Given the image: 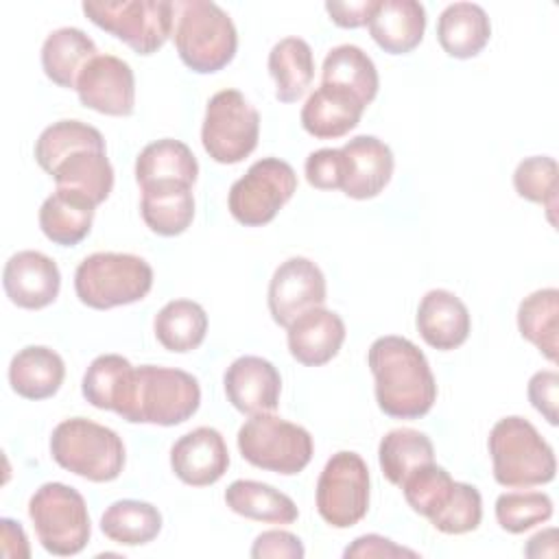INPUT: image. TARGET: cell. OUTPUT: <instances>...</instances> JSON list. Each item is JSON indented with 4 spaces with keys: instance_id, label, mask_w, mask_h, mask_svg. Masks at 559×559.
Here are the masks:
<instances>
[{
    "instance_id": "obj_11",
    "label": "cell",
    "mask_w": 559,
    "mask_h": 559,
    "mask_svg": "<svg viewBox=\"0 0 559 559\" xmlns=\"http://www.w3.org/2000/svg\"><path fill=\"white\" fill-rule=\"evenodd\" d=\"M295 190L297 175L293 166L280 157H262L231 183L227 207L238 223L260 227L275 218Z\"/></svg>"
},
{
    "instance_id": "obj_47",
    "label": "cell",
    "mask_w": 559,
    "mask_h": 559,
    "mask_svg": "<svg viewBox=\"0 0 559 559\" xmlns=\"http://www.w3.org/2000/svg\"><path fill=\"white\" fill-rule=\"evenodd\" d=\"M378 4H380V0H356V2L332 0V2H325V11L336 26L358 28V26L369 24Z\"/></svg>"
},
{
    "instance_id": "obj_6",
    "label": "cell",
    "mask_w": 559,
    "mask_h": 559,
    "mask_svg": "<svg viewBox=\"0 0 559 559\" xmlns=\"http://www.w3.org/2000/svg\"><path fill=\"white\" fill-rule=\"evenodd\" d=\"M201 404L199 380L173 367H135L133 400L122 419L131 424L177 426L190 419Z\"/></svg>"
},
{
    "instance_id": "obj_19",
    "label": "cell",
    "mask_w": 559,
    "mask_h": 559,
    "mask_svg": "<svg viewBox=\"0 0 559 559\" xmlns=\"http://www.w3.org/2000/svg\"><path fill=\"white\" fill-rule=\"evenodd\" d=\"M286 330L290 356L306 367L330 362L345 341L343 319L323 306L306 310Z\"/></svg>"
},
{
    "instance_id": "obj_32",
    "label": "cell",
    "mask_w": 559,
    "mask_h": 559,
    "mask_svg": "<svg viewBox=\"0 0 559 559\" xmlns=\"http://www.w3.org/2000/svg\"><path fill=\"white\" fill-rule=\"evenodd\" d=\"M225 502L234 513L255 522L293 524L299 515L290 496L260 480H234L225 489Z\"/></svg>"
},
{
    "instance_id": "obj_29",
    "label": "cell",
    "mask_w": 559,
    "mask_h": 559,
    "mask_svg": "<svg viewBox=\"0 0 559 559\" xmlns=\"http://www.w3.org/2000/svg\"><path fill=\"white\" fill-rule=\"evenodd\" d=\"M199 175V164L188 144L173 138H162L146 144L135 159V181L140 188L151 183L177 181L192 186Z\"/></svg>"
},
{
    "instance_id": "obj_31",
    "label": "cell",
    "mask_w": 559,
    "mask_h": 559,
    "mask_svg": "<svg viewBox=\"0 0 559 559\" xmlns=\"http://www.w3.org/2000/svg\"><path fill=\"white\" fill-rule=\"evenodd\" d=\"M94 207L74 192L55 190L39 207V227L55 245L74 247L90 234Z\"/></svg>"
},
{
    "instance_id": "obj_25",
    "label": "cell",
    "mask_w": 559,
    "mask_h": 559,
    "mask_svg": "<svg viewBox=\"0 0 559 559\" xmlns=\"http://www.w3.org/2000/svg\"><path fill=\"white\" fill-rule=\"evenodd\" d=\"M491 37L489 15L480 4L454 2L448 4L437 20V39L454 59L476 57Z\"/></svg>"
},
{
    "instance_id": "obj_41",
    "label": "cell",
    "mask_w": 559,
    "mask_h": 559,
    "mask_svg": "<svg viewBox=\"0 0 559 559\" xmlns=\"http://www.w3.org/2000/svg\"><path fill=\"white\" fill-rule=\"evenodd\" d=\"M552 515V500L544 491H509L496 500V520L507 533H524Z\"/></svg>"
},
{
    "instance_id": "obj_36",
    "label": "cell",
    "mask_w": 559,
    "mask_h": 559,
    "mask_svg": "<svg viewBox=\"0 0 559 559\" xmlns=\"http://www.w3.org/2000/svg\"><path fill=\"white\" fill-rule=\"evenodd\" d=\"M100 531L120 546H144L162 531V513L151 502L116 500L100 515Z\"/></svg>"
},
{
    "instance_id": "obj_2",
    "label": "cell",
    "mask_w": 559,
    "mask_h": 559,
    "mask_svg": "<svg viewBox=\"0 0 559 559\" xmlns=\"http://www.w3.org/2000/svg\"><path fill=\"white\" fill-rule=\"evenodd\" d=\"M173 39L179 59L199 74L223 70L238 48V33L229 13L212 0L175 2Z\"/></svg>"
},
{
    "instance_id": "obj_20",
    "label": "cell",
    "mask_w": 559,
    "mask_h": 559,
    "mask_svg": "<svg viewBox=\"0 0 559 559\" xmlns=\"http://www.w3.org/2000/svg\"><path fill=\"white\" fill-rule=\"evenodd\" d=\"M365 107L354 92L321 83L301 107V127L319 140L343 138L358 127Z\"/></svg>"
},
{
    "instance_id": "obj_38",
    "label": "cell",
    "mask_w": 559,
    "mask_h": 559,
    "mask_svg": "<svg viewBox=\"0 0 559 559\" xmlns=\"http://www.w3.org/2000/svg\"><path fill=\"white\" fill-rule=\"evenodd\" d=\"M81 148H105L103 133L81 120H59L39 133L35 159L50 175L59 162Z\"/></svg>"
},
{
    "instance_id": "obj_10",
    "label": "cell",
    "mask_w": 559,
    "mask_h": 559,
    "mask_svg": "<svg viewBox=\"0 0 559 559\" xmlns=\"http://www.w3.org/2000/svg\"><path fill=\"white\" fill-rule=\"evenodd\" d=\"M260 138V114L238 90L216 92L205 107L201 142L218 164H238L253 153Z\"/></svg>"
},
{
    "instance_id": "obj_13",
    "label": "cell",
    "mask_w": 559,
    "mask_h": 559,
    "mask_svg": "<svg viewBox=\"0 0 559 559\" xmlns=\"http://www.w3.org/2000/svg\"><path fill=\"white\" fill-rule=\"evenodd\" d=\"M328 295L321 269L301 255L284 260L269 282V312L273 321L288 328L299 314L323 306Z\"/></svg>"
},
{
    "instance_id": "obj_15",
    "label": "cell",
    "mask_w": 559,
    "mask_h": 559,
    "mask_svg": "<svg viewBox=\"0 0 559 559\" xmlns=\"http://www.w3.org/2000/svg\"><path fill=\"white\" fill-rule=\"evenodd\" d=\"M2 286L11 304L26 310L50 306L61 288V273L52 258L24 249L13 253L2 271Z\"/></svg>"
},
{
    "instance_id": "obj_35",
    "label": "cell",
    "mask_w": 559,
    "mask_h": 559,
    "mask_svg": "<svg viewBox=\"0 0 559 559\" xmlns=\"http://www.w3.org/2000/svg\"><path fill=\"white\" fill-rule=\"evenodd\" d=\"M518 330L550 362L559 352V290L539 288L524 297L518 308Z\"/></svg>"
},
{
    "instance_id": "obj_30",
    "label": "cell",
    "mask_w": 559,
    "mask_h": 559,
    "mask_svg": "<svg viewBox=\"0 0 559 559\" xmlns=\"http://www.w3.org/2000/svg\"><path fill=\"white\" fill-rule=\"evenodd\" d=\"M269 74L275 81L280 103L299 100L314 79L312 48L301 37H284L269 52Z\"/></svg>"
},
{
    "instance_id": "obj_45",
    "label": "cell",
    "mask_w": 559,
    "mask_h": 559,
    "mask_svg": "<svg viewBox=\"0 0 559 559\" xmlns=\"http://www.w3.org/2000/svg\"><path fill=\"white\" fill-rule=\"evenodd\" d=\"M557 395H559V376L552 369H544L531 376L528 380V400L535 411H539L550 426L557 424Z\"/></svg>"
},
{
    "instance_id": "obj_42",
    "label": "cell",
    "mask_w": 559,
    "mask_h": 559,
    "mask_svg": "<svg viewBox=\"0 0 559 559\" xmlns=\"http://www.w3.org/2000/svg\"><path fill=\"white\" fill-rule=\"evenodd\" d=\"M483 520L480 491L467 483H454L445 504L430 518V524L445 535H463L478 528Z\"/></svg>"
},
{
    "instance_id": "obj_21",
    "label": "cell",
    "mask_w": 559,
    "mask_h": 559,
    "mask_svg": "<svg viewBox=\"0 0 559 559\" xmlns=\"http://www.w3.org/2000/svg\"><path fill=\"white\" fill-rule=\"evenodd\" d=\"M415 323L421 338L441 352L461 347L472 330L467 306L445 288H432L421 297Z\"/></svg>"
},
{
    "instance_id": "obj_34",
    "label": "cell",
    "mask_w": 559,
    "mask_h": 559,
    "mask_svg": "<svg viewBox=\"0 0 559 559\" xmlns=\"http://www.w3.org/2000/svg\"><path fill=\"white\" fill-rule=\"evenodd\" d=\"M153 330L164 349L186 354L203 343L207 314L201 304L192 299H173L155 314Z\"/></svg>"
},
{
    "instance_id": "obj_46",
    "label": "cell",
    "mask_w": 559,
    "mask_h": 559,
    "mask_svg": "<svg viewBox=\"0 0 559 559\" xmlns=\"http://www.w3.org/2000/svg\"><path fill=\"white\" fill-rule=\"evenodd\" d=\"M343 557H360V559H371V557H378V559H391V557H419L415 550L411 548H404V546H397L395 542L382 537V535H376V533H369V535H360L354 539L352 546L345 548Z\"/></svg>"
},
{
    "instance_id": "obj_9",
    "label": "cell",
    "mask_w": 559,
    "mask_h": 559,
    "mask_svg": "<svg viewBox=\"0 0 559 559\" xmlns=\"http://www.w3.org/2000/svg\"><path fill=\"white\" fill-rule=\"evenodd\" d=\"M242 459L260 469L293 476L312 459L310 432L273 413L251 415L236 437Z\"/></svg>"
},
{
    "instance_id": "obj_12",
    "label": "cell",
    "mask_w": 559,
    "mask_h": 559,
    "mask_svg": "<svg viewBox=\"0 0 559 559\" xmlns=\"http://www.w3.org/2000/svg\"><path fill=\"white\" fill-rule=\"evenodd\" d=\"M369 509V469L360 454H332L317 480V511L334 528L358 524Z\"/></svg>"
},
{
    "instance_id": "obj_3",
    "label": "cell",
    "mask_w": 559,
    "mask_h": 559,
    "mask_svg": "<svg viewBox=\"0 0 559 559\" xmlns=\"http://www.w3.org/2000/svg\"><path fill=\"white\" fill-rule=\"evenodd\" d=\"M487 448L493 461V478L502 487H535L555 478V452L524 417L498 419L489 432Z\"/></svg>"
},
{
    "instance_id": "obj_40",
    "label": "cell",
    "mask_w": 559,
    "mask_h": 559,
    "mask_svg": "<svg viewBox=\"0 0 559 559\" xmlns=\"http://www.w3.org/2000/svg\"><path fill=\"white\" fill-rule=\"evenodd\" d=\"M454 483L456 480H452V476L441 465H435L432 461L413 469L402 480L400 487L411 509L430 520L450 498Z\"/></svg>"
},
{
    "instance_id": "obj_7",
    "label": "cell",
    "mask_w": 559,
    "mask_h": 559,
    "mask_svg": "<svg viewBox=\"0 0 559 559\" xmlns=\"http://www.w3.org/2000/svg\"><path fill=\"white\" fill-rule=\"evenodd\" d=\"M83 13L138 55L157 52L175 28L170 0H85Z\"/></svg>"
},
{
    "instance_id": "obj_17",
    "label": "cell",
    "mask_w": 559,
    "mask_h": 559,
    "mask_svg": "<svg viewBox=\"0 0 559 559\" xmlns=\"http://www.w3.org/2000/svg\"><path fill=\"white\" fill-rule=\"evenodd\" d=\"M170 467L186 485H214L229 467V452L223 435L210 426H199L186 432L170 448Z\"/></svg>"
},
{
    "instance_id": "obj_23",
    "label": "cell",
    "mask_w": 559,
    "mask_h": 559,
    "mask_svg": "<svg viewBox=\"0 0 559 559\" xmlns=\"http://www.w3.org/2000/svg\"><path fill=\"white\" fill-rule=\"evenodd\" d=\"M426 31V9L417 0H380L369 20L373 41L389 55H406L419 46Z\"/></svg>"
},
{
    "instance_id": "obj_1",
    "label": "cell",
    "mask_w": 559,
    "mask_h": 559,
    "mask_svg": "<svg viewBox=\"0 0 559 559\" xmlns=\"http://www.w3.org/2000/svg\"><path fill=\"white\" fill-rule=\"evenodd\" d=\"M380 411L395 419H419L437 400V382L424 352L404 336H380L367 354Z\"/></svg>"
},
{
    "instance_id": "obj_44",
    "label": "cell",
    "mask_w": 559,
    "mask_h": 559,
    "mask_svg": "<svg viewBox=\"0 0 559 559\" xmlns=\"http://www.w3.org/2000/svg\"><path fill=\"white\" fill-rule=\"evenodd\" d=\"M306 555L304 544L297 535L288 533V531H264L255 537L253 546H251V557L253 559H301Z\"/></svg>"
},
{
    "instance_id": "obj_22",
    "label": "cell",
    "mask_w": 559,
    "mask_h": 559,
    "mask_svg": "<svg viewBox=\"0 0 559 559\" xmlns=\"http://www.w3.org/2000/svg\"><path fill=\"white\" fill-rule=\"evenodd\" d=\"M135 389V367L120 354L96 356L83 376V397L100 411L127 415Z\"/></svg>"
},
{
    "instance_id": "obj_18",
    "label": "cell",
    "mask_w": 559,
    "mask_h": 559,
    "mask_svg": "<svg viewBox=\"0 0 559 559\" xmlns=\"http://www.w3.org/2000/svg\"><path fill=\"white\" fill-rule=\"evenodd\" d=\"M223 384L229 404L242 415L251 417L258 413H273L280 404V371L262 356L236 358L227 367Z\"/></svg>"
},
{
    "instance_id": "obj_26",
    "label": "cell",
    "mask_w": 559,
    "mask_h": 559,
    "mask_svg": "<svg viewBox=\"0 0 559 559\" xmlns=\"http://www.w3.org/2000/svg\"><path fill=\"white\" fill-rule=\"evenodd\" d=\"M66 378L61 356L44 345H28L20 349L9 365L11 389L26 400L52 397Z\"/></svg>"
},
{
    "instance_id": "obj_4",
    "label": "cell",
    "mask_w": 559,
    "mask_h": 559,
    "mask_svg": "<svg viewBox=\"0 0 559 559\" xmlns=\"http://www.w3.org/2000/svg\"><path fill=\"white\" fill-rule=\"evenodd\" d=\"M50 454L57 465L92 483L116 480L127 461L118 432L85 417H70L55 426Z\"/></svg>"
},
{
    "instance_id": "obj_5",
    "label": "cell",
    "mask_w": 559,
    "mask_h": 559,
    "mask_svg": "<svg viewBox=\"0 0 559 559\" xmlns=\"http://www.w3.org/2000/svg\"><path fill=\"white\" fill-rule=\"evenodd\" d=\"M151 286V264L133 253L98 251L83 258L74 271L76 297L94 310L135 304L148 295Z\"/></svg>"
},
{
    "instance_id": "obj_28",
    "label": "cell",
    "mask_w": 559,
    "mask_h": 559,
    "mask_svg": "<svg viewBox=\"0 0 559 559\" xmlns=\"http://www.w3.org/2000/svg\"><path fill=\"white\" fill-rule=\"evenodd\" d=\"M142 221L157 236H179L194 218L192 186L166 181L142 188Z\"/></svg>"
},
{
    "instance_id": "obj_43",
    "label": "cell",
    "mask_w": 559,
    "mask_h": 559,
    "mask_svg": "<svg viewBox=\"0 0 559 559\" xmlns=\"http://www.w3.org/2000/svg\"><path fill=\"white\" fill-rule=\"evenodd\" d=\"M306 179L312 188L336 190L343 183L341 148H319L306 159Z\"/></svg>"
},
{
    "instance_id": "obj_33",
    "label": "cell",
    "mask_w": 559,
    "mask_h": 559,
    "mask_svg": "<svg viewBox=\"0 0 559 559\" xmlns=\"http://www.w3.org/2000/svg\"><path fill=\"white\" fill-rule=\"evenodd\" d=\"M321 83L345 87L354 92L365 105L376 98L380 85L371 57L354 44L336 46L325 55L321 66Z\"/></svg>"
},
{
    "instance_id": "obj_24",
    "label": "cell",
    "mask_w": 559,
    "mask_h": 559,
    "mask_svg": "<svg viewBox=\"0 0 559 559\" xmlns=\"http://www.w3.org/2000/svg\"><path fill=\"white\" fill-rule=\"evenodd\" d=\"M50 177L57 190L74 192L92 205H100L114 188V168L105 148H81L55 166Z\"/></svg>"
},
{
    "instance_id": "obj_8",
    "label": "cell",
    "mask_w": 559,
    "mask_h": 559,
    "mask_svg": "<svg viewBox=\"0 0 559 559\" xmlns=\"http://www.w3.org/2000/svg\"><path fill=\"white\" fill-rule=\"evenodd\" d=\"M28 518L39 544L50 555H76L90 542L92 522L85 498L70 485H41L28 500Z\"/></svg>"
},
{
    "instance_id": "obj_14",
    "label": "cell",
    "mask_w": 559,
    "mask_h": 559,
    "mask_svg": "<svg viewBox=\"0 0 559 559\" xmlns=\"http://www.w3.org/2000/svg\"><path fill=\"white\" fill-rule=\"evenodd\" d=\"M81 105L105 116H131L135 107V76L116 55H96L79 74Z\"/></svg>"
},
{
    "instance_id": "obj_16",
    "label": "cell",
    "mask_w": 559,
    "mask_h": 559,
    "mask_svg": "<svg viewBox=\"0 0 559 559\" xmlns=\"http://www.w3.org/2000/svg\"><path fill=\"white\" fill-rule=\"evenodd\" d=\"M343 183L341 190L349 199L378 197L393 175V153L389 144L376 135H356L341 146Z\"/></svg>"
},
{
    "instance_id": "obj_48",
    "label": "cell",
    "mask_w": 559,
    "mask_h": 559,
    "mask_svg": "<svg viewBox=\"0 0 559 559\" xmlns=\"http://www.w3.org/2000/svg\"><path fill=\"white\" fill-rule=\"evenodd\" d=\"M0 539H2L4 557H9V559H28L31 557L28 539H26V533L20 526V522H15L11 518H2L0 520Z\"/></svg>"
},
{
    "instance_id": "obj_39",
    "label": "cell",
    "mask_w": 559,
    "mask_h": 559,
    "mask_svg": "<svg viewBox=\"0 0 559 559\" xmlns=\"http://www.w3.org/2000/svg\"><path fill=\"white\" fill-rule=\"evenodd\" d=\"M513 186L522 199L544 205L550 225H557L555 210L559 192V168L552 157L533 155L522 159L513 173Z\"/></svg>"
},
{
    "instance_id": "obj_27",
    "label": "cell",
    "mask_w": 559,
    "mask_h": 559,
    "mask_svg": "<svg viewBox=\"0 0 559 559\" xmlns=\"http://www.w3.org/2000/svg\"><path fill=\"white\" fill-rule=\"evenodd\" d=\"M96 44L74 26L52 31L41 46L44 74L59 87L76 90L79 74L96 57Z\"/></svg>"
},
{
    "instance_id": "obj_37",
    "label": "cell",
    "mask_w": 559,
    "mask_h": 559,
    "mask_svg": "<svg viewBox=\"0 0 559 559\" xmlns=\"http://www.w3.org/2000/svg\"><path fill=\"white\" fill-rule=\"evenodd\" d=\"M378 461L386 480L400 487L413 469L435 461V448L424 432L413 428H395L382 437Z\"/></svg>"
}]
</instances>
